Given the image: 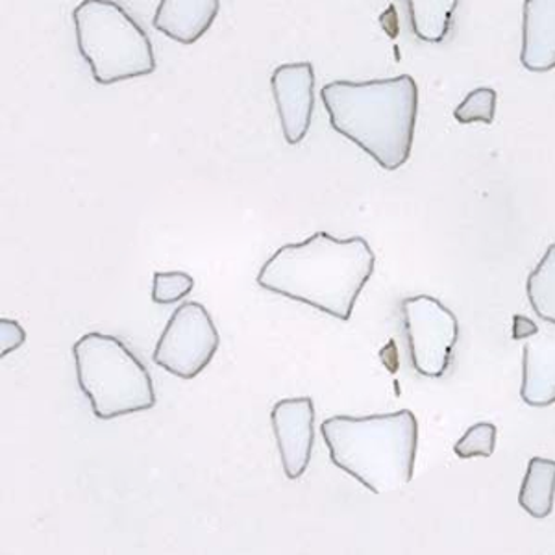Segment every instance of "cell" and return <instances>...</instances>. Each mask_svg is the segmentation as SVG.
Returning <instances> with one entry per match:
<instances>
[{"mask_svg": "<svg viewBox=\"0 0 555 555\" xmlns=\"http://www.w3.org/2000/svg\"><path fill=\"white\" fill-rule=\"evenodd\" d=\"M374 267L376 256L363 237L337 240L328 232H317L278 248L261 267L258 285L348 321Z\"/></svg>", "mask_w": 555, "mask_h": 555, "instance_id": "obj_1", "label": "cell"}, {"mask_svg": "<svg viewBox=\"0 0 555 555\" xmlns=\"http://www.w3.org/2000/svg\"><path fill=\"white\" fill-rule=\"evenodd\" d=\"M321 99L335 132L350 139L385 171L410 159L415 138L418 88L410 75L371 82L326 83Z\"/></svg>", "mask_w": 555, "mask_h": 555, "instance_id": "obj_2", "label": "cell"}, {"mask_svg": "<svg viewBox=\"0 0 555 555\" xmlns=\"http://www.w3.org/2000/svg\"><path fill=\"white\" fill-rule=\"evenodd\" d=\"M335 467L374 494L402 491L415 470L418 423L413 411L332 416L321 424Z\"/></svg>", "mask_w": 555, "mask_h": 555, "instance_id": "obj_3", "label": "cell"}, {"mask_svg": "<svg viewBox=\"0 0 555 555\" xmlns=\"http://www.w3.org/2000/svg\"><path fill=\"white\" fill-rule=\"evenodd\" d=\"M76 379L101 421L149 411L156 405L151 373L115 335L89 332L73 345Z\"/></svg>", "mask_w": 555, "mask_h": 555, "instance_id": "obj_4", "label": "cell"}, {"mask_svg": "<svg viewBox=\"0 0 555 555\" xmlns=\"http://www.w3.org/2000/svg\"><path fill=\"white\" fill-rule=\"evenodd\" d=\"M73 21L78 51L96 83L109 86L156 70L151 39L114 0H82Z\"/></svg>", "mask_w": 555, "mask_h": 555, "instance_id": "obj_5", "label": "cell"}, {"mask_svg": "<svg viewBox=\"0 0 555 555\" xmlns=\"http://www.w3.org/2000/svg\"><path fill=\"white\" fill-rule=\"evenodd\" d=\"M219 345L221 335L206 306L185 302L167 322L152 361L177 378L193 379L208 369Z\"/></svg>", "mask_w": 555, "mask_h": 555, "instance_id": "obj_6", "label": "cell"}, {"mask_svg": "<svg viewBox=\"0 0 555 555\" xmlns=\"http://www.w3.org/2000/svg\"><path fill=\"white\" fill-rule=\"evenodd\" d=\"M400 308L416 373L426 378H441L449 371L460 339L457 317L441 300L428 295L405 298Z\"/></svg>", "mask_w": 555, "mask_h": 555, "instance_id": "obj_7", "label": "cell"}, {"mask_svg": "<svg viewBox=\"0 0 555 555\" xmlns=\"http://www.w3.org/2000/svg\"><path fill=\"white\" fill-rule=\"evenodd\" d=\"M271 424L285 478L300 480L308 470L315 444V404L313 398H285L274 404Z\"/></svg>", "mask_w": 555, "mask_h": 555, "instance_id": "obj_8", "label": "cell"}, {"mask_svg": "<svg viewBox=\"0 0 555 555\" xmlns=\"http://www.w3.org/2000/svg\"><path fill=\"white\" fill-rule=\"evenodd\" d=\"M272 96L289 145H298L308 135L315 107V70L310 62L284 64L271 76Z\"/></svg>", "mask_w": 555, "mask_h": 555, "instance_id": "obj_9", "label": "cell"}, {"mask_svg": "<svg viewBox=\"0 0 555 555\" xmlns=\"http://www.w3.org/2000/svg\"><path fill=\"white\" fill-rule=\"evenodd\" d=\"M520 60L531 73L555 67V0H526Z\"/></svg>", "mask_w": 555, "mask_h": 555, "instance_id": "obj_10", "label": "cell"}, {"mask_svg": "<svg viewBox=\"0 0 555 555\" xmlns=\"http://www.w3.org/2000/svg\"><path fill=\"white\" fill-rule=\"evenodd\" d=\"M219 8V0H162L152 25L178 43L193 44L211 28Z\"/></svg>", "mask_w": 555, "mask_h": 555, "instance_id": "obj_11", "label": "cell"}, {"mask_svg": "<svg viewBox=\"0 0 555 555\" xmlns=\"http://www.w3.org/2000/svg\"><path fill=\"white\" fill-rule=\"evenodd\" d=\"M522 397L531 408L555 404V337L541 335L524 345Z\"/></svg>", "mask_w": 555, "mask_h": 555, "instance_id": "obj_12", "label": "cell"}, {"mask_svg": "<svg viewBox=\"0 0 555 555\" xmlns=\"http://www.w3.org/2000/svg\"><path fill=\"white\" fill-rule=\"evenodd\" d=\"M554 499L555 461L531 457L518 492V504L531 517L543 520L554 512Z\"/></svg>", "mask_w": 555, "mask_h": 555, "instance_id": "obj_13", "label": "cell"}, {"mask_svg": "<svg viewBox=\"0 0 555 555\" xmlns=\"http://www.w3.org/2000/svg\"><path fill=\"white\" fill-rule=\"evenodd\" d=\"M411 28L421 41L441 43L452 28V17L460 0H405Z\"/></svg>", "mask_w": 555, "mask_h": 555, "instance_id": "obj_14", "label": "cell"}, {"mask_svg": "<svg viewBox=\"0 0 555 555\" xmlns=\"http://www.w3.org/2000/svg\"><path fill=\"white\" fill-rule=\"evenodd\" d=\"M526 291L537 317L555 326V243L548 246L543 261L531 272Z\"/></svg>", "mask_w": 555, "mask_h": 555, "instance_id": "obj_15", "label": "cell"}, {"mask_svg": "<svg viewBox=\"0 0 555 555\" xmlns=\"http://www.w3.org/2000/svg\"><path fill=\"white\" fill-rule=\"evenodd\" d=\"M496 112V91L491 88H478L468 93L467 99L455 107L454 117L461 125L483 122L492 125Z\"/></svg>", "mask_w": 555, "mask_h": 555, "instance_id": "obj_16", "label": "cell"}, {"mask_svg": "<svg viewBox=\"0 0 555 555\" xmlns=\"http://www.w3.org/2000/svg\"><path fill=\"white\" fill-rule=\"evenodd\" d=\"M496 434H499V429L494 424H474L467 429V434L455 442V455L461 460L491 457L494 454V449H496Z\"/></svg>", "mask_w": 555, "mask_h": 555, "instance_id": "obj_17", "label": "cell"}, {"mask_svg": "<svg viewBox=\"0 0 555 555\" xmlns=\"http://www.w3.org/2000/svg\"><path fill=\"white\" fill-rule=\"evenodd\" d=\"M195 287V280L188 272H154L152 282V302L175 304L180 302L190 295Z\"/></svg>", "mask_w": 555, "mask_h": 555, "instance_id": "obj_18", "label": "cell"}, {"mask_svg": "<svg viewBox=\"0 0 555 555\" xmlns=\"http://www.w3.org/2000/svg\"><path fill=\"white\" fill-rule=\"evenodd\" d=\"M26 339V332L20 322L8 321V319H0V343H2V350H0V358L4 360L8 353L23 347Z\"/></svg>", "mask_w": 555, "mask_h": 555, "instance_id": "obj_19", "label": "cell"}, {"mask_svg": "<svg viewBox=\"0 0 555 555\" xmlns=\"http://www.w3.org/2000/svg\"><path fill=\"white\" fill-rule=\"evenodd\" d=\"M533 335H539L535 322L524 315L513 317V339L515 341H524L530 339Z\"/></svg>", "mask_w": 555, "mask_h": 555, "instance_id": "obj_20", "label": "cell"}]
</instances>
